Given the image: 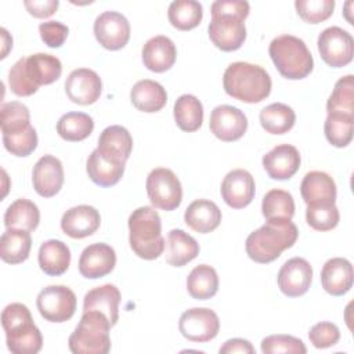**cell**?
Returning a JSON list of instances; mask_svg holds the SVG:
<instances>
[{"label": "cell", "mask_w": 354, "mask_h": 354, "mask_svg": "<svg viewBox=\"0 0 354 354\" xmlns=\"http://www.w3.org/2000/svg\"><path fill=\"white\" fill-rule=\"evenodd\" d=\"M212 21L207 26L212 43L221 51L241 48L246 39L245 19L250 6L245 0H217L210 7Z\"/></svg>", "instance_id": "6da1fadb"}, {"label": "cell", "mask_w": 354, "mask_h": 354, "mask_svg": "<svg viewBox=\"0 0 354 354\" xmlns=\"http://www.w3.org/2000/svg\"><path fill=\"white\" fill-rule=\"evenodd\" d=\"M297 236L299 231L292 220H267L264 225L249 234L245 249L253 261L267 264L277 260L283 250L292 248Z\"/></svg>", "instance_id": "7a4b0ae2"}, {"label": "cell", "mask_w": 354, "mask_h": 354, "mask_svg": "<svg viewBox=\"0 0 354 354\" xmlns=\"http://www.w3.org/2000/svg\"><path fill=\"white\" fill-rule=\"evenodd\" d=\"M225 93L242 102L257 104L271 93V77L260 65L250 62H232L227 66L223 76Z\"/></svg>", "instance_id": "3957f363"}, {"label": "cell", "mask_w": 354, "mask_h": 354, "mask_svg": "<svg viewBox=\"0 0 354 354\" xmlns=\"http://www.w3.org/2000/svg\"><path fill=\"white\" fill-rule=\"evenodd\" d=\"M129 243L131 250L144 260L158 259L166 246L162 236V221L151 206L133 210L129 217Z\"/></svg>", "instance_id": "277c9868"}, {"label": "cell", "mask_w": 354, "mask_h": 354, "mask_svg": "<svg viewBox=\"0 0 354 354\" xmlns=\"http://www.w3.org/2000/svg\"><path fill=\"white\" fill-rule=\"evenodd\" d=\"M270 57L278 72L290 80L307 77L313 68L314 59L306 43L292 35H281L270 43Z\"/></svg>", "instance_id": "5b68a950"}, {"label": "cell", "mask_w": 354, "mask_h": 354, "mask_svg": "<svg viewBox=\"0 0 354 354\" xmlns=\"http://www.w3.org/2000/svg\"><path fill=\"white\" fill-rule=\"evenodd\" d=\"M112 324L100 311H83V315L69 336V350L73 354H106L111 350L109 330Z\"/></svg>", "instance_id": "8992f818"}, {"label": "cell", "mask_w": 354, "mask_h": 354, "mask_svg": "<svg viewBox=\"0 0 354 354\" xmlns=\"http://www.w3.org/2000/svg\"><path fill=\"white\" fill-rule=\"evenodd\" d=\"M148 198L153 207L165 212L174 210L183 199V188L178 177L166 167L151 170L145 183Z\"/></svg>", "instance_id": "52a82bcc"}, {"label": "cell", "mask_w": 354, "mask_h": 354, "mask_svg": "<svg viewBox=\"0 0 354 354\" xmlns=\"http://www.w3.org/2000/svg\"><path fill=\"white\" fill-rule=\"evenodd\" d=\"M36 306L46 321L65 322L76 311V295L65 285H50L39 292Z\"/></svg>", "instance_id": "ba28073f"}, {"label": "cell", "mask_w": 354, "mask_h": 354, "mask_svg": "<svg viewBox=\"0 0 354 354\" xmlns=\"http://www.w3.org/2000/svg\"><path fill=\"white\" fill-rule=\"evenodd\" d=\"M317 46L324 62L332 68L346 66L354 55L353 36L339 26L324 29L318 36Z\"/></svg>", "instance_id": "9c48e42d"}, {"label": "cell", "mask_w": 354, "mask_h": 354, "mask_svg": "<svg viewBox=\"0 0 354 354\" xmlns=\"http://www.w3.org/2000/svg\"><path fill=\"white\" fill-rule=\"evenodd\" d=\"M178 329L185 339L196 343H206L217 336L220 330V319L210 308L194 307L181 314Z\"/></svg>", "instance_id": "30bf717a"}, {"label": "cell", "mask_w": 354, "mask_h": 354, "mask_svg": "<svg viewBox=\"0 0 354 354\" xmlns=\"http://www.w3.org/2000/svg\"><path fill=\"white\" fill-rule=\"evenodd\" d=\"M94 36L106 50H120L130 39V24L127 18L118 11H105L94 21Z\"/></svg>", "instance_id": "8fae6325"}, {"label": "cell", "mask_w": 354, "mask_h": 354, "mask_svg": "<svg viewBox=\"0 0 354 354\" xmlns=\"http://www.w3.org/2000/svg\"><path fill=\"white\" fill-rule=\"evenodd\" d=\"M210 131L221 141H236L248 130L245 113L232 105H218L210 113Z\"/></svg>", "instance_id": "7c38bea8"}, {"label": "cell", "mask_w": 354, "mask_h": 354, "mask_svg": "<svg viewBox=\"0 0 354 354\" xmlns=\"http://www.w3.org/2000/svg\"><path fill=\"white\" fill-rule=\"evenodd\" d=\"M313 281V267L303 257H292L278 271L279 290L288 297L303 296Z\"/></svg>", "instance_id": "4fadbf2b"}, {"label": "cell", "mask_w": 354, "mask_h": 354, "mask_svg": "<svg viewBox=\"0 0 354 354\" xmlns=\"http://www.w3.org/2000/svg\"><path fill=\"white\" fill-rule=\"evenodd\" d=\"M102 91L101 77L88 68H79L69 73L65 80V93L68 98L79 105L94 104Z\"/></svg>", "instance_id": "5bb4252c"}, {"label": "cell", "mask_w": 354, "mask_h": 354, "mask_svg": "<svg viewBox=\"0 0 354 354\" xmlns=\"http://www.w3.org/2000/svg\"><path fill=\"white\" fill-rule=\"evenodd\" d=\"M256 184L253 176L245 169H235L221 181V198L232 209L246 207L254 198Z\"/></svg>", "instance_id": "9a60e30c"}, {"label": "cell", "mask_w": 354, "mask_h": 354, "mask_svg": "<svg viewBox=\"0 0 354 354\" xmlns=\"http://www.w3.org/2000/svg\"><path fill=\"white\" fill-rule=\"evenodd\" d=\"M126 162L119 158L95 148L86 163L88 178L100 187H112L119 183L124 173Z\"/></svg>", "instance_id": "2e32d148"}, {"label": "cell", "mask_w": 354, "mask_h": 354, "mask_svg": "<svg viewBox=\"0 0 354 354\" xmlns=\"http://www.w3.org/2000/svg\"><path fill=\"white\" fill-rule=\"evenodd\" d=\"M116 264V253L112 246L98 242L91 243L79 257V272L87 279H97L108 275Z\"/></svg>", "instance_id": "e0dca14e"}, {"label": "cell", "mask_w": 354, "mask_h": 354, "mask_svg": "<svg viewBox=\"0 0 354 354\" xmlns=\"http://www.w3.org/2000/svg\"><path fill=\"white\" fill-rule=\"evenodd\" d=\"M35 191L43 198H51L59 192L64 184V167L58 158L53 155L41 156L32 171Z\"/></svg>", "instance_id": "ac0fdd59"}, {"label": "cell", "mask_w": 354, "mask_h": 354, "mask_svg": "<svg viewBox=\"0 0 354 354\" xmlns=\"http://www.w3.org/2000/svg\"><path fill=\"white\" fill-rule=\"evenodd\" d=\"M300 153L290 144H281L268 151L263 159V167L272 180H288L296 174L300 167Z\"/></svg>", "instance_id": "d6986e66"}, {"label": "cell", "mask_w": 354, "mask_h": 354, "mask_svg": "<svg viewBox=\"0 0 354 354\" xmlns=\"http://www.w3.org/2000/svg\"><path fill=\"white\" fill-rule=\"evenodd\" d=\"M101 224L100 212L88 205H79L68 209L61 218L62 231L73 238L82 239L93 235Z\"/></svg>", "instance_id": "ffe728a7"}, {"label": "cell", "mask_w": 354, "mask_h": 354, "mask_svg": "<svg viewBox=\"0 0 354 354\" xmlns=\"http://www.w3.org/2000/svg\"><path fill=\"white\" fill-rule=\"evenodd\" d=\"M300 194L307 206L333 205L336 201V184L325 171H308L300 184Z\"/></svg>", "instance_id": "44dd1931"}, {"label": "cell", "mask_w": 354, "mask_h": 354, "mask_svg": "<svg viewBox=\"0 0 354 354\" xmlns=\"http://www.w3.org/2000/svg\"><path fill=\"white\" fill-rule=\"evenodd\" d=\"M144 66L152 72L162 73L169 71L177 57V48L171 39L159 35L148 39L141 51Z\"/></svg>", "instance_id": "7402d4cb"}, {"label": "cell", "mask_w": 354, "mask_h": 354, "mask_svg": "<svg viewBox=\"0 0 354 354\" xmlns=\"http://www.w3.org/2000/svg\"><path fill=\"white\" fill-rule=\"evenodd\" d=\"M321 283L332 296H343L353 286V266L347 259H329L321 270Z\"/></svg>", "instance_id": "603a6c76"}, {"label": "cell", "mask_w": 354, "mask_h": 354, "mask_svg": "<svg viewBox=\"0 0 354 354\" xmlns=\"http://www.w3.org/2000/svg\"><path fill=\"white\" fill-rule=\"evenodd\" d=\"M119 303L120 292L112 283H105L93 288L84 295L83 311H100L105 314L112 326L119 319Z\"/></svg>", "instance_id": "cb8c5ba5"}, {"label": "cell", "mask_w": 354, "mask_h": 354, "mask_svg": "<svg viewBox=\"0 0 354 354\" xmlns=\"http://www.w3.org/2000/svg\"><path fill=\"white\" fill-rule=\"evenodd\" d=\"M184 221L195 232L207 234L220 225L221 210L209 199H196L185 209Z\"/></svg>", "instance_id": "d4e9b609"}, {"label": "cell", "mask_w": 354, "mask_h": 354, "mask_svg": "<svg viewBox=\"0 0 354 354\" xmlns=\"http://www.w3.org/2000/svg\"><path fill=\"white\" fill-rule=\"evenodd\" d=\"M130 100L133 105L147 113L160 111L167 102V93L165 87L151 79L138 80L130 90Z\"/></svg>", "instance_id": "484cf974"}, {"label": "cell", "mask_w": 354, "mask_h": 354, "mask_svg": "<svg viewBox=\"0 0 354 354\" xmlns=\"http://www.w3.org/2000/svg\"><path fill=\"white\" fill-rule=\"evenodd\" d=\"M37 260L44 274L58 277L69 268L71 250L62 241L48 239L40 245Z\"/></svg>", "instance_id": "4316f807"}, {"label": "cell", "mask_w": 354, "mask_h": 354, "mask_svg": "<svg viewBox=\"0 0 354 354\" xmlns=\"http://www.w3.org/2000/svg\"><path fill=\"white\" fill-rule=\"evenodd\" d=\"M199 254V243L183 230H171L166 241V263L183 267Z\"/></svg>", "instance_id": "83f0119b"}, {"label": "cell", "mask_w": 354, "mask_h": 354, "mask_svg": "<svg viewBox=\"0 0 354 354\" xmlns=\"http://www.w3.org/2000/svg\"><path fill=\"white\" fill-rule=\"evenodd\" d=\"M32 236L29 231L7 228L0 239V257L8 264H19L29 257Z\"/></svg>", "instance_id": "f1b7e54d"}, {"label": "cell", "mask_w": 354, "mask_h": 354, "mask_svg": "<svg viewBox=\"0 0 354 354\" xmlns=\"http://www.w3.org/2000/svg\"><path fill=\"white\" fill-rule=\"evenodd\" d=\"M26 73L37 87L51 84L59 79L62 73V64L51 54H32L26 57Z\"/></svg>", "instance_id": "f546056e"}, {"label": "cell", "mask_w": 354, "mask_h": 354, "mask_svg": "<svg viewBox=\"0 0 354 354\" xmlns=\"http://www.w3.org/2000/svg\"><path fill=\"white\" fill-rule=\"evenodd\" d=\"M40 223V212L35 202L19 198L14 201L4 213V225L7 228H19L35 231Z\"/></svg>", "instance_id": "4dcf8cb0"}, {"label": "cell", "mask_w": 354, "mask_h": 354, "mask_svg": "<svg viewBox=\"0 0 354 354\" xmlns=\"http://www.w3.org/2000/svg\"><path fill=\"white\" fill-rule=\"evenodd\" d=\"M174 120L183 131H196L203 122L202 102L192 94L180 95L173 108Z\"/></svg>", "instance_id": "1f68e13d"}, {"label": "cell", "mask_w": 354, "mask_h": 354, "mask_svg": "<svg viewBox=\"0 0 354 354\" xmlns=\"http://www.w3.org/2000/svg\"><path fill=\"white\" fill-rule=\"evenodd\" d=\"M187 290L196 300H207L218 290L217 271L207 264L196 266L187 278Z\"/></svg>", "instance_id": "d6a6232c"}, {"label": "cell", "mask_w": 354, "mask_h": 354, "mask_svg": "<svg viewBox=\"0 0 354 354\" xmlns=\"http://www.w3.org/2000/svg\"><path fill=\"white\" fill-rule=\"evenodd\" d=\"M260 124L270 134H285L296 122L295 111L282 102H274L260 111Z\"/></svg>", "instance_id": "836d02e7"}, {"label": "cell", "mask_w": 354, "mask_h": 354, "mask_svg": "<svg viewBox=\"0 0 354 354\" xmlns=\"http://www.w3.org/2000/svg\"><path fill=\"white\" fill-rule=\"evenodd\" d=\"M97 148L127 162L133 149V138L126 127L119 124L108 126L101 131Z\"/></svg>", "instance_id": "e575fe53"}, {"label": "cell", "mask_w": 354, "mask_h": 354, "mask_svg": "<svg viewBox=\"0 0 354 354\" xmlns=\"http://www.w3.org/2000/svg\"><path fill=\"white\" fill-rule=\"evenodd\" d=\"M6 343L14 354H36L41 350L43 336L35 322L6 332Z\"/></svg>", "instance_id": "d590c367"}, {"label": "cell", "mask_w": 354, "mask_h": 354, "mask_svg": "<svg viewBox=\"0 0 354 354\" xmlns=\"http://www.w3.org/2000/svg\"><path fill=\"white\" fill-rule=\"evenodd\" d=\"M167 18L176 29L191 30L201 24L203 8L202 4L195 0H176L169 6Z\"/></svg>", "instance_id": "8d00e7d4"}, {"label": "cell", "mask_w": 354, "mask_h": 354, "mask_svg": "<svg viewBox=\"0 0 354 354\" xmlns=\"http://www.w3.org/2000/svg\"><path fill=\"white\" fill-rule=\"evenodd\" d=\"M94 129V120L84 112H68L57 122V133L65 141L76 142L87 138Z\"/></svg>", "instance_id": "74e56055"}, {"label": "cell", "mask_w": 354, "mask_h": 354, "mask_svg": "<svg viewBox=\"0 0 354 354\" xmlns=\"http://www.w3.org/2000/svg\"><path fill=\"white\" fill-rule=\"evenodd\" d=\"M326 112L335 115L354 116V76L340 77L326 102Z\"/></svg>", "instance_id": "f35d334b"}, {"label": "cell", "mask_w": 354, "mask_h": 354, "mask_svg": "<svg viewBox=\"0 0 354 354\" xmlns=\"http://www.w3.org/2000/svg\"><path fill=\"white\" fill-rule=\"evenodd\" d=\"M261 213L266 220H292L295 214V201L290 192L279 188L270 189L261 202Z\"/></svg>", "instance_id": "ab89813d"}, {"label": "cell", "mask_w": 354, "mask_h": 354, "mask_svg": "<svg viewBox=\"0 0 354 354\" xmlns=\"http://www.w3.org/2000/svg\"><path fill=\"white\" fill-rule=\"evenodd\" d=\"M353 127H354V116L346 115H335L328 113L324 131L325 137L336 148L347 147L353 140Z\"/></svg>", "instance_id": "60d3db41"}, {"label": "cell", "mask_w": 354, "mask_h": 354, "mask_svg": "<svg viewBox=\"0 0 354 354\" xmlns=\"http://www.w3.org/2000/svg\"><path fill=\"white\" fill-rule=\"evenodd\" d=\"M30 126V113L26 105L18 101L4 102L1 105V133L12 134Z\"/></svg>", "instance_id": "b9f144b4"}, {"label": "cell", "mask_w": 354, "mask_h": 354, "mask_svg": "<svg viewBox=\"0 0 354 354\" xmlns=\"http://www.w3.org/2000/svg\"><path fill=\"white\" fill-rule=\"evenodd\" d=\"M297 15L307 24H319L328 19L335 10L333 0H296Z\"/></svg>", "instance_id": "7bdbcfd3"}, {"label": "cell", "mask_w": 354, "mask_h": 354, "mask_svg": "<svg viewBox=\"0 0 354 354\" xmlns=\"http://www.w3.org/2000/svg\"><path fill=\"white\" fill-rule=\"evenodd\" d=\"M3 144L11 155L19 158L29 156L37 147V133L35 127L29 126L28 129L18 133L3 134Z\"/></svg>", "instance_id": "ee69618b"}, {"label": "cell", "mask_w": 354, "mask_h": 354, "mask_svg": "<svg viewBox=\"0 0 354 354\" xmlns=\"http://www.w3.org/2000/svg\"><path fill=\"white\" fill-rule=\"evenodd\" d=\"M339 209L336 205H315L307 206L306 221L317 231H329L339 224Z\"/></svg>", "instance_id": "f6af8a7d"}, {"label": "cell", "mask_w": 354, "mask_h": 354, "mask_svg": "<svg viewBox=\"0 0 354 354\" xmlns=\"http://www.w3.org/2000/svg\"><path fill=\"white\" fill-rule=\"evenodd\" d=\"M261 351L264 354L296 353L304 354L307 348L301 339L290 335H270L261 340Z\"/></svg>", "instance_id": "bcb514c9"}, {"label": "cell", "mask_w": 354, "mask_h": 354, "mask_svg": "<svg viewBox=\"0 0 354 354\" xmlns=\"http://www.w3.org/2000/svg\"><path fill=\"white\" fill-rule=\"evenodd\" d=\"M10 90L18 97H29L35 94L39 87L29 79L26 73V58H19L8 72Z\"/></svg>", "instance_id": "7dc6e473"}, {"label": "cell", "mask_w": 354, "mask_h": 354, "mask_svg": "<svg viewBox=\"0 0 354 354\" xmlns=\"http://www.w3.org/2000/svg\"><path fill=\"white\" fill-rule=\"evenodd\" d=\"M308 339L315 348H328L339 342L340 330L335 324L322 321L311 326L308 332Z\"/></svg>", "instance_id": "c3c4849f"}, {"label": "cell", "mask_w": 354, "mask_h": 354, "mask_svg": "<svg viewBox=\"0 0 354 354\" xmlns=\"http://www.w3.org/2000/svg\"><path fill=\"white\" fill-rule=\"evenodd\" d=\"M33 322L29 308L22 303H11L1 313V325L4 332H11Z\"/></svg>", "instance_id": "681fc988"}, {"label": "cell", "mask_w": 354, "mask_h": 354, "mask_svg": "<svg viewBox=\"0 0 354 354\" xmlns=\"http://www.w3.org/2000/svg\"><path fill=\"white\" fill-rule=\"evenodd\" d=\"M39 33L44 44L51 48H58L65 43L69 29L59 21H47L39 25Z\"/></svg>", "instance_id": "f907efd6"}, {"label": "cell", "mask_w": 354, "mask_h": 354, "mask_svg": "<svg viewBox=\"0 0 354 354\" xmlns=\"http://www.w3.org/2000/svg\"><path fill=\"white\" fill-rule=\"evenodd\" d=\"M28 12L35 18H48L51 17L58 6V0H25L24 1Z\"/></svg>", "instance_id": "816d5d0a"}, {"label": "cell", "mask_w": 354, "mask_h": 354, "mask_svg": "<svg viewBox=\"0 0 354 354\" xmlns=\"http://www.w3.org/2000/svg\"><path fill=\"white\" fill-rule=\"evenodd\" d=\"M220 354H235V353H242V354H254L256 350L252 346V343L246 339L241 337H234L227 340L221 347H220Z\"/></svg>", "instance_id": "f5cc1de1"}, {"label": "cell", "mask_w": 354, "mask_h": 354, "mask_svg": "<svg viewBox=\"0 0 354 354\" xmlns=\"http://www.w3.org/2000/svg\"><path fill=\"white\" fill-rule=\"evenodd\" d=\"M1 39H3V53H1V58H6L8 50L12 47V37L8 35V32L1 28Z\"/></svg>", "instance_id": "db71d44e"}]
</instances>
